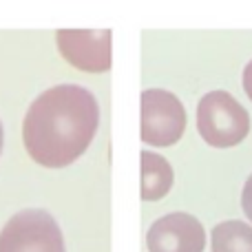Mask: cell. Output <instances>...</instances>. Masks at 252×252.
I'll use <instances>...</instances> for the list:
<instances>
[{
    "label": "cell",
    "instance_id": "1",
    "mask_svg": "<svg viewBox=\"0 0 252 252\" xmlns=\"http://www.w3.org/2000/svg\"><path fill=\"white\" fill-rule=\"evenodd\" d=\"M97 126L95 95L78 84H60L31 102L22 122V142L35 164L62 168L91 146Z\"/></svg>",
    "mask_w": 252,
    "mask_h": 252
},
{
    "label": "cell",
    "instance_id": "2",
    "mask_svg": "<svg viewBox=\"0 0 252 252\" xmlns=\"http://www.w3.org/2000/svg\"><path fill=\"white\" fill-rule=\"evenodd\" d=\"M197 130L215 148L241 144L250 133V115L228 91H210L197 106Z\"/></svg>",
    "mask_w": 252,
    "mask_h": 252
},
{
    "label": "cell",
    "instance_id": "3",
    "mask_svg": "<svg viewBox=\"0 0 252 252\" xmlns=\"http://www.w3.org/2000/svg\"><path fill=\"white\" fill-rule=\"evenodd\" d=\"M139 135L151 146H173L186 130V111L179 97L164 89H148L139 97Z\"/></svg>",
    "mask_w": 252,
    "mask_h": 252
},
{
    "label": "cell",
    "instance_id": "4",
    "mask_svg": "<svg viewBox=\"0 0 252 252\" xmlns=\"http://www.w3.org/2000/svg\"><path fill=\"white\" fill-rule=\"evenodd\" d=\"M0 252H66L62 230L44 210L16 213L0 230Z\"/></svg>",
    "mask_w": 252,
    "mask_h": 252
},
{
    "label": "cell",
    "instance_id": "5",
    "mask_svg": "<svg viewBox=\"0 0 252 252\" xmlns=\"http://www.w3.org/2000/svg\"><path fill=\"white\" fill-rule=\"evenodd\" d=\"M56 42L62 58L75 69L87 73H104L111 69V29H60Z\"/></svg>",
    "mask_w": 252,
    "mask_h": 252
},
{
    "label": "cell",
    "instance_id": "6",
    "mask_svg": "<svg viewBox=\"0 0 252 252\" xmlns=\"http://www.w3.org/2000/svg\"><path fill=\"white\" fill-rule=\"evenodd\" d=\"M146 246L148 252H204L206 230L192 215L170 213L151 226Z\"/></svg>",
    "mask_w": 252,
    "mask_h": 252
},
{
    "label": "cell",
    "instance_id": "7",
    "mask_svg": "<svg viewBox=\"0 0 252 252\" xmlns=\"http://www.w3.org/2000/svg\"><path fill=\"white\" fill-rule=\"evenodd\" d=\"M139 161H142V186H139L142 199L157 201L168 195L173 186V168L168 161L151 151H144L139 155Z\"/></svg>",
    "mask_w": 252,
    "mask_h": 252
},
{
    "label": "cell",
    "instance_id": "8",
    "mask_svg": "<svg viewBox=\"0 0 252 252\" xmlns=\"http://www.w3.org/2000/svg\"><path fill=\"white\" fill-rule=\"evenodd\" d=\"M213 252H252V228L244 221H221L213 230Z\"/></svg>",
    "mask_w": 252,
    "mask_h": 252
},
{
    "label": "cell",
    "instance_id": "9",
    "mask_svg": "<svg viewBox=\"0 0 252 252\" xmlns=\"http://www.w3.org/2000/svg\"><path fill=\"white\" fill-rule=\"evenodd\" d=\"M241 206H244V213L246 217L252 221V175L246 179V186H244V192H241Z\"/></svg>",
    "mask_w": 252,
    "mask_h": 252
},
{
    "label": "cell",
    "instance_id": "10",
    "mask_svg": "<svg viewBox=\"0 0 252 252\" xmlns=\"http://www.w3.org/2000/svg\"><path fill=\"white\" fill-rule=\"evenodd\" d=\"M244 89H246V93H248V97L252 100V60L244 69Z\"/></svg>",
    "mask_w": 252,
    "mask_h": 252
},
{
    "label": "cell",
    "instance_id": "11",
    "mask_svg": "<svg viewBox=\"0 0 252 252\" xmlns=\"http://www.w3.org/2000/svg\"><path fill=\"white\" fill-rule=\"evenodd\" d=\"M0 151H2V124H0Z\"/></svg>",
    "mask_w": 252,
    "mask_h": 252
}]
</instances>
